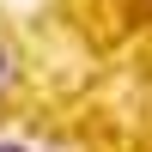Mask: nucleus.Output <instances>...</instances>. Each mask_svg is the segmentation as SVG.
I'll return each instance as SVG.
<instances>
[{"instance_id": "1", "label": "nucleus", "mask_w": 152, "mask_h": 152, "mask_svg": "<svg viewBox=\"0 0 152 152\" xmlns=\"http://www.w3.org/2000/svg\"><path fill=\"white\" fill-rule=\"evenodd\" d=\"M6 73H12V61H6V43H0V85H6Z\"/></svg>"}, {"instance_id": "2", "label": "nucleus", "mask_w": 152, "mask_h": 152, "mask_svg": "<svg viewBox=\"0 0 152 152\" xmlns=\"http://www.w3.org/2000/svg\"><path fill=\"white\" fill-rule=\"evenodd\" d=\"M0 152H24V146H0Z\"/></svg>"}]
</instances>
